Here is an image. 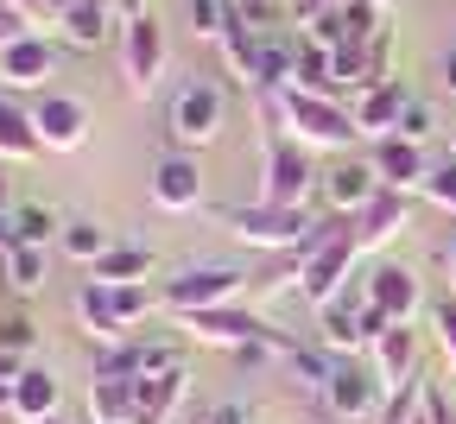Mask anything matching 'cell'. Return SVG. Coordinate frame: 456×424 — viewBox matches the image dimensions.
<instances>
[{
  "label": "cell",
  "instance_id": "cell-1",
  "mask_svg": "<svg viewBox=\"0 0 456 424\" xmlns=\"http://www.w3.org/2000/svg\"><path fill=\"white\" fill-rule=\"evenodd\" d=\"M362 254V241H355V222L349 216H330L305 234V248H298V298L305 305H336L342 291H349V266Z\"/></svg>",
  "mask_w": 456,
  "mask_h": 424
},
{
  "label": "cell",
  "instance_id": "cell-2",
  "mask_svg": "<svg viewBox=\"0 0 456 424\" xmlns=\"http://www.w3.org/2000/svg\"><path fill=\"white\" fill-rule=\"evenodd\" d=\"M266 114L285 120V140L298 146H349L355 140V114L342 108L336 95H317V89H273L266 95Z\"/></svg>",
  "mask_w": 456,
  "mask_h": 424
},
{
  "label": "cell",
  "instance_id": "cell-3",
  "mask_svg": "<svg viewBox=\"0 0 456 424\" xmlns=\"http://www.w3.org/2000/svg\"><path fill=\"white\" fill-rule=\"evenodd\" d=\"M222 57L235 64V77H241V83H254L260 95H273V89L292 83L298 38H285V32H248V26L228 20V32H222Z\"/></svg>",
  "mask_w": 456,
  "mask_h": 424
},
{
  "label": "cell",
  "instance_id": "cell-4",
  "mask_svg": "<svg viewBox=\"0 0 456 424\" xmlns=\"http://www.w3.org/2000/svg\"><path fill=\"white\" fill-rule=\"evenodd\" d=\"M222 228L241 241V248H260V254H298L305 234L317 228L305 209H279V203H228L222 209Z\"/></svg>",
  "mask_w": 456,
  "mask_h": 424
},
{
  "label": "cell",
  "instance_id": "cell-5",
  "mask_svg": "<svg viewBox=\"0 0 456 424\" xmlns=\"http://www.w3.org/2000/svg\"><path fill=\"white\" fill-rule=\"evenodd\" d=\"M241 291H254V279L228 260H197L178 279H165V311L197 317V311H222V305H241Z\"/></svg>",
  "mask_w": 456,
  "mask_h": 424
},
{
  "label": "cell",
  "instance_id": "cell-6",
  "mask_svg": "<svg viewBox=\"0 0 456 424\" xmlns=\"http://www.w3.org/2000/svg\"><path fill=\"white\" fill-rule=\"evenodd\" d=\"M323 405H330V418H342V424H355V418H380V405H387V380L374 374V361H355V355H336V374L323 380V393H317Z\"/></svg>",
  "mask_w": 456,
  "mask_h": 424
},
{
  "label": "cell",
  "instance_id": "cell-7",
  "mask_svg": "<svg viewBox=\"0 0 456 424\" xmlns=\"http://www.w3.org/2000/svg\"><path fill=\"white\" fill-rule=\"evenodd\" d=\"M222 114H228L222 89L209 77H191L178 95H171V140L178 146H209L222 134Z\"/></svg>",
  "mask_w": 456,
  "mask_h": 424
},
{
  "label": "cell",
  "instance_id": "cell-8",
  "mask_svg": "<svg viewBox=\"0 0 456 424\" xmlns=\"http://www.w3.org/2000/svg\"><path fill=\"white\" fill-rule=\"evenodd\" d=\"M121 70H127V89L134 95H152L159 89V77H165V32H159L152 13H140V20L121 26Z\"/></svg>",
  "mask_w": 456,
  "mask_h": 424
},
{
  "label": "cell",
  "instance_id": "cell-9",
  "mask_svg": "<svg viewBox=\"0 0 456 424\" xmlns=\"http://www.w3.org/2000/svg\"><path fill=\"white\" fill-rule=\"evenodd\" d=\"M305 191H311V159H305V146L298 140H273L266 146V191H260V203H279V209H305Z\"/></svg>",
  "mask_w": 456,
  "mask_h": 424
},
{
  "label": "cell",
  "instance_id": "cell-10",
  "mask_svg": "<svg viewBox=\"0 0 456 424\" xmlns=\"http://www.w3.org/2000/svg\"><path fill=\"white\" fill-rule=\"evenodd\" d=\"M380 197V171L368 165V159H336L330 171H323V203H330V216H362L368 203Z\"/></svg>",
  "mask_w": 456,
  "mask_h": 424
},
{
  "label": "cell",
  "instance_id": "cell-11",
  "mask_svg": "<svg viewBox=\"0 0 456 424\" xmlns=\"http://www.w3.org/2000/svg\"><path fill=\"white\" fill-rule=\"evenodd\" d=\"M406 102H412V89L399 83V77L368 83V89L349 102V114H355V134H368V140H393V134H399V114H406Z\"/></svg>",
  "mask_w": 456,
  "mask_h": 424
},
{
  "label": "cell",
  "instance_id": "cell-12",
  "mask_svg": "<svg viewBox=\"0 0 456 424\" xmlns=\"http://www.w3.org/2000/svg\"><path fill=\"white\" fill-rule=\"evenodd\" d=\"M77 323H83V336L102 342V348L134 342V330H127V317H121V298H114V285H95V279L77 285Z\"/></svg>",
  "mask_w": 456,
  "mask_h": 424
},
{
  "label": "cell",
  "instance_id": "cell-13",
  "mask_svg": "<svg viewBox=\"0 0 456 424\" xmlns=\"http://www.w3.org/2000/svg\"><path fill=\"white\" fill-rule=\"evenodd\" d=\"M152 203H159L165 216H184V209L203 203V171H197L191 152H165V159L152 165Z\"/></svg>",
  "mask_w": 456,
  "mask_h": 424
},
{
  "label": "cell",
  "instance_id": "cell-14",
  "mask_svg": "<svg viewBox=\"0 0 456 424\" xmlns=\"http://www.w3.org/2000/svg\"><path fill=\"white\" fill-rule=\"evenodd\" d=\"M368 305L387 317V323H412L419 317V305H425V285H419V273H406V266H374L368 273Z\"/></svg>",
  "mask_w": 456,
  "mask_h": 424
},
{
  "label": "cell",
  "instance_id": "cell-15",
  "mask_svg": "<svg viewBox=\"0 0 456 424\" xmlns=\"http://www.w3.org/2000/svg\"><path fill=\"white\" fill-rule=\"evenodd\" d=\"M32 120H38V146L45 152H77L89 140V108L77 95H45L32 108Z\"/></svg>",
  "mask_w": 456,
  "mask_h": 424
},
{
  "label": "cell",
  "instance_id": "cell-16",
  "mask_svg": "<svg viewBox=\"0 0 456 424\" xmlns=\"http://www.w3.org/2000/svg\"><path fill=\"white\" fill-rule=\"evenodd\" d=\"M51 77H57V51L38 32H26L20 45L0 51V83H7V89H45Z\"/></svg>",
  "mask_w": 456,
  "mask_h": 424
},
{
  "label": "cell",
  "instance_id": "cell-17",
  "mask_svg": "<svg viewBox=\"0 0 456 424\" xmlns=\"http://www.w3.org/2000/svg\"><path fill=\"white\" fill-rule=\"evenodd\" d=\"M203 342H222V348H241V342H266V336H279L266 317H254V311H241V305H222V311H197V317H184Z\"/></svg>",
  "mask_w": 456,
  "mask_h": 424
},
{
  "label": "cell",
  "instance_id": "cell-18",
  "mask_svg": "<svg viewBox=\"0 0 456 424\" xmlns=\"http://www.w3.org/2000/svg\"><path fill=\"white\" fill-rule=\"evenodd\" d=\"M374 171H380V191H419L425 177H431V165H425V152L412 146V140H374V159H368Z\"/></svg>",
  "mask_w": 456,
  "mask_h": 424
},
{
  "label": "cell",
  "instance_id": "cell-19",
  "mask_svg": "<svg viewBox=\"0 0 456 424\" xmlns=\"http://www.w3.org/2000/svg\"><path fill=\"white\" fill-rule=\"evenodd\" d=\"M406 222H412L406 191H380V197L355 216V241H362V248H387L393 234H406Z\"/></svg>",
  "mask_w": 456,
  "mask_h": 424
},
{
  "label": "cell",
  "instance_id": "cell-20",
  "mask_svg": "<svg viewBox=\"0 0 456 424\" xmlns=\"http://www.w3.org/2000/svg\"><path fill=\"white\" fill-rule=\"evenodd\" d=\"M374 374H380L387 387H399V380L419 374V342H412L406 323H393L387 336H374Z\"/></svg>",
  "mask_w": 456,
  "mask_h": 424
},
{
  "label": "cell",
  "instance_id": "cell-21",
  "mask_svg": "<svg viewBox=\"0 0 456 424\" xmlns=\"http://www.w3.org/2000/svg\"><path fill=\"white\" fill-rule=\"evenodd\" d=\"M362 311H368V305H355L349 291H342L336 305L317 311V317H323V348H330V355H355V348H368V336H362Z\"/></svg>",
  "mask_w": 456,
  "mask_h": 424
},
{
  "label": "cell",
  "instance_id": "cell-22",
  "mask_svg": "<svg viewBox=\"0 0 456 424\" xmlns=\"http://www.w3.org/2000/svg\"><path fill=\"white\" fill-rule=\"evenodd\" d=\"M13 418H20V424L57 418V380H51L45 368H26V374L13 380Z\"/></svg>",
  "mask_w": 456,
  "mask_h": 424
},
{
  "label": "cell",
  "instance_id": "cell-23",
  "mask_svg": "<svg viewBox=\"0 0 456 424\" xmlns=\"http://www.w3.org/2000/svg\"><path fill=\"white\" fill-rule=\"evenodd\" d=\"M57 248H64L77 266H95V260L114 248V234H108L95 216H70V222H64V234H57Z\"/></svg>",
  "mask_w": 456,
  "mask_h": 424
},
{
  "label": "cell",
  "instance_id": "cell-24",
  "mask_svg": "<svg viewBox=\"0 0 456 424\" xmlns=\"http://www.w3.org/2000/svg\"><path fill=\"white\" fill-rule=\"evenodd\" d=\"M0 273H7V291H20V298H38L45 291V279H51V260H45V248H20L13 254H0Z\"/></svg>",
  "mask_w": 456,
  "mask_h": 424
},
{
  "label": "cell",
  "instance_id": "cell-25",
  "mask_svg": "<svg viewBox=\"0 0 456 424\" xmlns=\"http://www.w3.org/2000/svg\"><path fill=\"white\" fill-rule=\"evenodd\" d=\"M146 273H152V254H146V248H121V241H114V248L89 266L95 285H140Z\"/></svg>",
  "mask_w": 456,
  "mask_h": 424
},
{
  "label": "cell",
  "instance_id": "cell-26",
  "mask_svg": "<svg viewBox=\"0 0 456 424\" xmlns=\"http://www.w3.org/2000/svg\"><path fill=\"white\" fill-rule=\"evenodd\" d=\"M32 152H45L38 146V120L0 95V159H32Z\"/></svg>",
  "mask_w": 456,
  "mask_h": 424
},
{
  "label": "cell",
  "instance_id": "cell-27",
  "mask_svg": "<svg viewBox=\"0 0 456 424\" xmlns=\"http://www.w3.org/2000/svg\"><path fill=\"white\" fill-rule=\"evenodd\" d=\"M89 424H134V380H89Z\"/></svg>",
  "mask_w": 456,
  "mask_h": 424
},
{
  "label": "cell",
  "instance_id": "cell-28",
  "mask_svg": "<svg viewBox=\"0 0 456 424\" xmlns=\"http://www.w3.org/2000/svg\"><path fill=\"white\" fill-rule=\"evenodd\" d=\"M285 374H292L298 387H311V393H323V380L336 374V355H330V348H298V342H292V355H285Z\"/></svg>",
  "mask_w": 456,
  "mask_h": 424
},
{
  "label": "cell",
  "instance_id": "cell-29",
  "mask_svg": "<svg viewBox=\"0 0 456 424\" xmlns=\"http://www.w3.org/2000/svg\"><path fill=\"white\" fill-rule=\"evenodd\" d=\"M419 412H425V374L399 380V387L387 393V405H380V418H374V424H419Z\"/></svg>",
  "mask_w": 456,
  "mask_h": 424
},
{
  "label": "cell",
  "instance_id": "cell-30",
  "mask_svg": "<svg viewBox=\"0 0 456 424\" xmlns=\"http://www.w3.org/2000/svg\"><path fill=\"white\" fill-rule=\"evenodd\" d=\"M13 222H20V241H26V248H45V241L64 234V216H57L51 203H20Z\"/></svg>",
  "mask_w": 456,
  "mask_h": 424
},
{
  "label": "cell",
  "instance_id": "cell-31",
  "mask_svg": "<svg viewBox=\"0 0 456 424\" xmlns=\"http://www.w3.org/2000/svg\"><path fill=\"white\" fill-rule=\"evenodd\" d=\"M228 7H235V0H184L197 38H222V32H228Z\"/></svg>",
  "mask_w": 456,
  "mask_h": 424
},
{
  "label": "cell",
  "instance_id": "cell-32",
  "mask_svg": "<svg viewBox=\"0 0 456 424\" xmlns=\"http://www.w3.org/2000/svg\"><path fill=\"white\" fill-rule=\"evenodd\" d=\"M431 134H437V114H431V102H419V95H412V102H406V114H399V140L425 146Z\"/></svg>",
  "mask_w": 456,
  "mask_h": 424
},
{
  "label": "cell",
  "instance_id": "cell-33",
  "mask_svg": "<svg viewBox=\"0 0 456 424\" xmlns=\"http://www.w3.org/2000/svg\"><path fill=\"white\" fill-rule=\"evenodd\" d=\"M419 191H425V203H437V209L456 216V159H450V165H431V177H425Z\"/></svg>",
  "mask_w": 456,
  "mask_h": 424
},
{
  "label": "cell",
  "instance_id": "cell-34",
  "mask_svg": "<svg viewBox=\"0 0 456 424\" xmlns=\"http://www.w3.org/2000/svg\"><path fill=\"white\" fill-rule=\"evenodd\" d=\"M0 348H13L20 361H32V348H38V330H32L26 317H7V323H0Z\"/></svg>",
  "mask_w": 456,
  "mask_h": 424
},
{
  "label": "cell",
  "instance_id": "cell-35",
  "mask_svg": "<svg viewBox=\"0 0 456 424\" xmlns=\"http://www.w3.org/2000/svg\"><path fill=\"white\" fill-rule=\"evenodd\" d=\"M431 330H437V348H444V361L456 368V298H444V305L431 311Z\"/></svg>",
  "mask_w": 456,
  "mask_h": 424
},
{
  "label": "cell",
  "instance_id": "cell-36",
  "mask_svg": "<svg viewBox=\"0 0 456 424\" xmlns=\"http://www.w3.org/2000/svg\"><path fill=\"white\" fill-rule=\"evenodd\" d=\"M32 26H26V13L20 7H0V51H7V45H20Z\"/></svg>",
  "mask_w": 456,
  "mask_h": 424
},
{
  "label": "cell",
  "instance_id": "cell-37",
  "mask_svg": "<svg viewBox=\"0 0 456 424\" xmlns=\"http://www.w3.org/2000/svg\"><path fill=\"white\" fill-rule=\"evenodd\" d=\"M323 13H336V0H292V26H317Z\"/></svg>",
  "mask_w": 456,
  "mask_h": 424
},
{
  "label": "cell",
  "instance_id": "cell-38",
  "mask_svg": "<svg viewBox=\"0 0 456 424\" xmlns=\"http://www.w3.org/2000/svg\"><path fill=\"white\" fill-rule=\"evenodd\" d=\"M20 248V222H13V209H0V254H13Z\"/></svg>",
  "mask_w": 456,
  "mask_h": 424
},
{
  "label": "cell",
  "instance_id": "cell-39",
  "mask_svg": "<svg viewBox=\"0 0 456 424\" xmlns=\"http://www.w3.org/2000/svg\"><path fill=\"white\" fill-rule=\"evenodd\" d=\"M437 83H444V89H450V95H456V45H450V51H444V64H437Z\"/></svg>",
  "mask_w": 456,
  "mask_h": 424
},
{
  "label": "cell",
  "instance_id": "cell-40",
  "mask_svg": "<svg viewBox=\"0 0 456 424\" xmlns=\"http://www.w3.org/2000/svg\"><path fill=\"white\" fill-rule=\"evenodd\" d=\"M13 203V171H7V159H0V209Z\"/></svg>",
  "mask_w": 456,
  "mask_h": 424
},
{
  "label": "cell",
  "instance_id": "cell-41",
  "mask_svg": "<svg viewBox=\"0 0 456 424\" xmlns=\"http://www.w3.org/2000/svg\"><path fill=\"white\" fill-rule=\"evenodd\" d=\"M209 424H248V412H241V405H222V412H216Z\"/></svg>",
  "mask_w": 456,
  "mask_h": 424
},
{
  "label": "cell",
  "instance_id": "cell-42",
  "mask_svg": "<svg viewBox=\"0 0 456 424\" xmlns=\"http://www.w3.org/2000/svg\"><path fill=\"white\" fill-rule=\"evenodd\" d=\"M114 13H127V20H140V13H146V0H114Z\"/></svg>",
  "mask_w": 456,
  "mask_h": 424
},
{
  "label": "cell",
  "instance_id": "cell-43",
  "mask_svg": "<svg viewBox=\"0 0 456 424\" xmlns=\"http://www.w3.org/2000/svg\"><path fill=\"white\" fill-rule=\"evenodd\" d=\"M0 412H13V380H0Z\"/></svg>",
  "mask_w": 456,
  "mask_h": 424
},
{
  "label": "cell",
  "instance_id": "cell-44",
  "mask_svg": "<svg viewBox=\"0 0 456 424\" xmlns=\"http://www.w3.org/2000/svg\"><path fill=\"white\" fill-rule=\"evenodd\" d=\"M450 159H456V134H450Z\"/></svg>",
  "mask_w": 456,
  "mask_h": 424
},
{
  "label": "cell",
  "instance_id": "cell-45",
  "mask_svg": "<svg viewBox=\"0 0 456 424\" xmlns=\"http://www.w3.org/2000/svg\"><path fill=\"white\" fill-rule=\"evenodd\" d=\"M45 424H64V418H45Z\"/></svg>",
  "mask_w": 456,
  "mask_h": 424
},
{
  "label": "cell",
  "instance_id": "cell-46",
  "mask_svg": "<svg viewBox=\"0 0 456 424\" xmlns=\"http://www.w3.org/2000/svg\"><path fill=\"white\" fill-rule=\"evenodd\" d=\"M419 424H431V418H425V412H419Z\"/></svg>",
  "mask_w": 456,
  "mask_h": 424
},
{
  "label": "cell",
  "instance_id": "cell-47",
  "mask_svg": "<svg viewBox=\"0 0 456 424\" xmlns=\"http://www.w3.org/2000/svg\"><path fill=\"white\" fill-rule=\"evenodd\" d=\"M0 7H13V0H0Z\"/></svg>",
  "mask_w": 456,
  "mask_h": 424
}]
</instances>
